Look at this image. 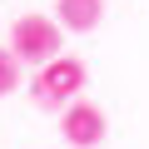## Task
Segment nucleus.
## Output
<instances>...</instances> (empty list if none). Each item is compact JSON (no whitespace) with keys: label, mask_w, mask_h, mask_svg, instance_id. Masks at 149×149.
<instances>
[{"label":"nucleus","mask_w":149,"mask_h":149,"mask_svg":"<svg viewBox=\"0 0 149 149\" xmlns=\"http://www.w3.org/2000/svg\"><path fill=\"white\" fill-rule=\"evenodd\" d=\"M85 90V65L74 60V55H55L50 65L35 70V80H30V95L40 109H65L70 100H80Z\"/></svg>","instance_id":"nucleus-1"},{"label":"nucleus","mask_w":149,"mask_h":149,"mask_svg":"<svg viewBox=\"0 0 149 149\" xmlns=\"http://www.w3.org/2000/svg\"><path fill=\"white\" fill-rule=\"evenodd\" d=\"M60 25L50 20V15H20L15 25H10V55L20 60V65H50L65 45H60Z\"/></svg>","instance_id":"nucleus-2"},{"label":"nucleus","mask_w":149,"mask_h":149,"mask_svg":"<svg viewBox=\"0 0 149 149\" xmlns=\"http://www.w3.org/2000/svg\"><path fill=\"white\" fill-rule=\"evenodd\" d=\"M20 90V60L10 55V45H0V95Z\"/></svg>","instance_id":"nucleus-5"},{"label":"nucleus","mask_w":149,"mask_h":149,"mask_svg":"<svg viewBox=\"0 0 149 149\" xmlns=\"http://www.w3.org/2000/svg\"><path fill=\"white\" fill-rule=\"evenodd\" d=\"M100 20H104V0H60L55 5V25L74 35H90Z\"/></svg>","instance_id":"nucleus-4"},{"label":"nucleus","mask_w":149,"mask_h":149,"mask_svg":"<svg viewBox=\"0 0 149 149\" xmlns=\"http://www.w3.org/2000/svg\"><path fill=\"white\" fill-rule=\"evenodd\" d=\"M60 134H65V144L70 149H95V144H104V109L95 104V100H70L65 109H60Z\"/></svg>","instance_id":"nucleus-3"}]
</instances>
